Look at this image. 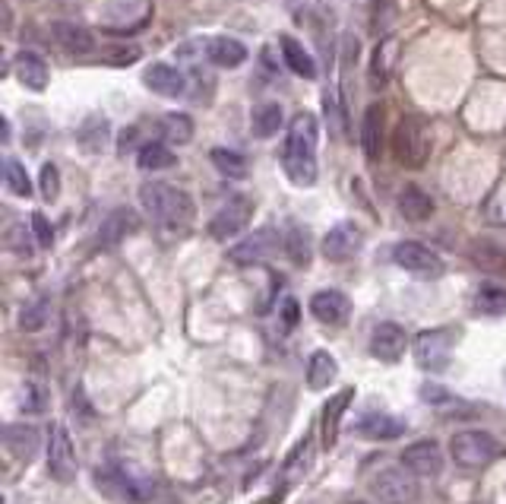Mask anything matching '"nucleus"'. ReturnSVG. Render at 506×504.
<instances>
[{
  "label": "nucleus",
  "instance_id": "nucleus-1",
  "mask_svg": "<svg viewBox=\"0 0 506 504\" xmlns=\"http://www.w3.org/2000/svg\"><path fill=\"white\" fill-rule=\"evenodd\" d=\"M317 143H319V128L317 118L310 111H301L291 124L288 137H285L282 149H278V162L291 184L298 188H310L317 181Z\"/></svg>",
  "mask_w": 506,
  "mask_h": 504
},
{
  "label": "nucleus",
  "instance_id": "nucleus-2",
  "mask_svg": "<svg viewBox=\"0 0 506 504\" xmlns=\"http://www.w3.org/2000/svg\"><path fill=\"white\" fill-rule=\"evenodd\" d=\"M139 201H143V210L149 213V219L158 229L175 231V235L190 229L193 201L187 190L175 188V184H165V181H149L139 188Z\"/></svg>",
  "mask_w": 506,
  "mask_h": 504
},
{
  "label": "nucleus",
  "instance_id": "nucleus-3",
  "mask_svg": "<svg viewBox=\"0 0 506 504\" xmlns=\"http://www.w3.org/2000/svg\"><path fill=\"white\" fill-rule=\"evenodd\" d=\"M501 441H497L491 432H478V428H465V432H456L450 441V454L452 460L462 469H484L501 457Z\"/></svg>",
  "mask_w": 506,
  "mask_h": 504
},
{
  "label": "nucleus",
  "instance_id": "nucleus-4",
  "mask_svg": "<svg viewBox=\"0 0 506 504\" xmlns=\"http://www.w3.org/2000/svg\"><path fill=\"white\" fill-rule=\"evenodd\" d=\"M392 152L396 159L405 165V169H421L430 156V137L428 128H424L421 118L405 115L402 121L396 124V134H392Z\"/></svg>",
  "mask_w": 506,
  "mask_h": 504
},
{
  "label": "nucleus",
  "instance_id": "nucleus-5",
  "mask_svg": "<svg viewBox=\"0 0 506 504\" xmlns=\"http://www.w3.org/2000/svg\"><path fill=\"white\" fill-rule=\"evenodd\" d=\"M452 343H456V334L450 327H434V330H424V334L415 336V362L421 371H446L450 368L452 359Z\"/></svg>",
  "mask_w": 506,
  "mask_h": 504
},
{
  "label": "nucleus",
  "instance_id": "nucleus-6",
  "mask_svg": "<svg viewBox=\"0 0 506 504\" xmlns=\"http://www.w3.org/2000/svg\"><path fill=\"white\" fill-rule=\"evenodd\" d=\"M392 261H396L405 273L418 276V280H440L446 273L443 257L421 242H399L396 248H392Z\"/></svg>",
  "mask_w": 506,
  "mask_h": 504
},
{
  "label": "nucleus",
  "instance_id": "nucleus-7",
  "mask_svg": "<svg viewBox=\"0 0 506 504\" xmlns=\"http://www.w3.org/2000/svg\"><path fill=\"white\" fill-rule=\"evenodd\" d=\"M370 489L383 504H415L418 482L409 467H386L370 479Z\"/></svg>",
  "mask_w": 506,
  "mask_h": 504
},
{
  "label": "nucleus",
  "instance_id": "nucleus-8",
  "mask_svg": "<svg viewBox=\"0 0 506 504\" xmlns=\"http://www.w3.org/2000/svg\"><path fill=\"white\" fill-rule=\"evenodd\" d=\"M253 216V201L248 194H231L222 207L216 210V216L209 219V235L216 242H228L235 238Z\"/></svg>",
  "mask_w": 506,
  "mask_h": 504
},
{
  "label": "nucleus",
  "instance_id": "nucleus-9",
  "mask_svg": "<svg viewBox=\"0 0 506 504\" xmlns=\"http://www.w3.org/2000/svg\"><path fill=\"white\" fill-rule=\"evenodd\" d=\"M361 244H364V231H361V225L358 222H339V225H332L329 231H326V238H323V257L326 261H332V263H345V261H351V257L361 251Z\"/></svg>",
  "mask_w": 506,
  "mask_h": 504
},
{
  "label": "nucleus",
  "instance_id": "nucleus-10",
  "mask_svg": "<svg viewBox=\"0 0 506 504\" xmlns=\"http://www.w3.org/2000/svg\"><path fill=\"white\" fill-rule=\"evenodd\" d=\"M48 473L57 482H73V476H76V450H73V441L61 422L51 426L48 435Z\"/></svg>",
  "mask_w": 506,
  "mask_h": 504
},
{
  "label": "nucleus",
  "instance_id": "nucleus-11",
  "mask_svg": "<svg viewBox=\"0 0 506 504\" xmlns=\"http://www.w3.org/2000/svg\"><path fill=\"white\" fill-rule=\"evenodd\" d=\"M282 242V235H278L272 225H266V229H257L250 238H244L241 244H235V248L228 251V261L238 263V267H253V263L266 261V257L276 251V244Z\"/></svg>",
  "mask_w": 506,
  "mask_h": 504
},
{
  "label": "nucleus",
  "instance_id": "nucleus-12",
  "mask_svg": "<svg viewBox=\"0 0 506 504\" xmlns=\"http://www.w3.org/2000/svg\"><path fill=\"white\" fill-rule=\"evenodd\" d=\"M405 349H409V334H405L399 324H392V321L377 324L374 334H370V353H374V359L392 365L402 359Z\"/></svg>",
  "mask_w": 506,
  "mask_h": 504
},
{
  "label": "nucleus",
  "instance_id": "nucleus-13",
  "mask_svg": "<svg viewBox=\"0 0 506 504\" xmlns=\"http://www.w3.org/2000/svg\"><path fill=\"white\" fill-rule=\"evenodd\" d=\"M310 314L317 317L326 327H342L351 317V302L345 292L339 289H319L314 298H310Z\"/></svg>",
  "mask_w": 506,
  "mask_h": 504
},
{
  "label": "nucleus",
  "instance_id": "nucleus-14",
  "mask_svg": "<svg viewBox=\"0 0 506 504\" xmlns=\"http://www.w3.org/2000/svg\"><path fill=\"white\" fill-rule=\"evenodd\" d=\"M405 419H396L390 413H364L355 422V435L364 441H396L405 435Z\"/></svg>",
  "mask_w": 506,
  "mask_h": 504
},
{
  "label": "nucleus",
  "instance_id": "nucleus-15",
  "mask_svg": "<svg viewBox=\"0 0 506 504\" xmlns=\"http://www.w3.org/2000/svg\"><path fill=\"white\" fill-rule=\"evenodd\" d=\"M143 83L149 86L156 96L177 98V96H184V86H187V79H184V73L177 70L175 64L156 61V64H149V67L143 70Z\"/></svg>",
  "mask_w": 506,
  "mask_h": 504
},
{
  "label": "nucleus",
  "instance_id": "nucleus-16",
  "mask_svg": "<svg viewBox=\"0 0 506 504\" xmlns=\"http://www.w3.org/2000/svg\"><path fill=\"white\" fill-rule=\"evenodd\" d=\"M402 467H409L415 476H437L443 467V454L437 441H415L402 450Z\"/></svg>",
  "mask_w": 506,
  "mask_h": 504
},
{
  "label": "nucleus",
  "instance_id": "nucleus-17",
  "mask_svg": "<svg viewBox=\"0 0 506 504\" xmlns=\"http://www.w3.org/2000/svg\"><path fill=\"white\" fill-rule=\"evenodd\" d=\"M383 134H386V108L380 102L368 105L361 121V149L368 156V162H377L383 152Z\"/></svg>",
  "mask_w": 506,
  "mask_h": 504
},
{
  "label": "nucleus",
  "instance_id": "nucleus-18",
  "mask_svg": "<svg viewBox=\"0 0 506 504\" xmlns=\"http://www.w3.org/2000/svg\"><path fill=\"white\" fill-rule=\"evenodd\" d=\"M13 67H16V79L25 86V89L32 92H42L48 89V64H45L42 55H35V51H19L16 57H13Z\"/></svg>",
  "mask_w": 506,
  "mask_h": 504
},
{
  "label": "nucleus",
  "instance_id": "nucleus-19",
  "mask_svg": "<svg viewBox=\"0 0 506 504\" xmlns=\"http://www.w3.org/2000/svg\"><path fill=\"white\" fill-rule=\"evenodd\" d=\"M206 57H209L216 67L235 70L248 61V48L231 36H216V38H206Z\"/></svg>",
  "mask_w": 506,
  "mask_h": 504
},
{
  "label": "nucleus",
  "instance_id": "nucleus-20",
  "mask_svg": "<svg viewBox=\"0 0 506 504\" xmlns=\"http://www.w3.org/2000/svg\"><path fill=\"white\" fill-rule=\"evenodd\" d=\"M51 32H55L57 45H61L66 55H73V57H89V55H96V38H92V32L83 29V26L55 23V26H51Z\"/></svg>",
  "mask_w": 506,
  "mask_h": 504
},
{
  "label": "nucleus",
  "instance_id": "nucleus-21",
  "mask_svg": "<svg viewBox=\"0 0 506 504\" xmlns=\"http://www.w3.org/2000/svg\"><path fill=\"white\" fill-rule=\"evenodd\" d=\"M355 400V387H345L339 390L336 396H329L323 406V416H319V428H323V447H332L339 437V422H342L345 409H349V403Z\"/></svg>",
  "mask_w": 506,
  "mask_h": 504
},
{
  "label": "nucleus",
  "instance_id": "nucleus-22",
  "mask_svg": "<svg viewBox=\"0 0 506 504\" xmlns=\"http://www.w3.org/2000/svg\"><path fill=\"white\" fill-rule=\"evenodd\" d=\"M278 48H282L285 67L301 79H317V61L310 57V51L298 42L295 36H278Z\"/></svg>",
  "mask_w": 506,
  "mask_h": 504
},
{
  "label": "nucleus",
  "instance_id": "nucleus-23",
  "mask_svg": "<svg viewBox=\"0 0 506 504\" xmlns=\"http://www.w3.org/2000/svg\"><path fill=\"white\" fill-rule=\"evenodd\" d=\"M399 210H402V216L409 222H428L434 216V201L418 184H405L402 194H399Z\"/></svg>",
  "mask_w": 506,
  "mask_h": 504
},
{
  "label": "nucleus",
  "instance_id": "nucleus-24",
  "mask_svg": "<svg viewBox=\"0 0 506 504\" xmlns=\"http://www.w3.org/2000/svg\"><path fill=\"white\" fill-rule=\"evenodd\" d=\"M4 444H6V450H10L13 457H19V460H29V457L38 454V444H42V437H38V428H32V426H6L4 428Z\"/></svg>",
  "mask_w": 506,
  "mask_h": 504
},
{
  "label": "nucleus",
  "instance_id": "nucleus-25",
  "mask_svg": "<svg viewBox=\"0 0 506 504\" xmlns=\"http://www.w3.org/2000/svg\"><path fill=\"white\" fill-rule=\"evenodd\" d=\"M111 140V128L105 118H86L83 128L76 130V143L83 152H89V156H98V152H105V146Z\"/></svg>",
  "mask_w": 506,
  "mask_h": 504
},
{
  "label": "nucleus",
  "instance_id": "nucleus-26",
  "mask_svg": "<svg viewBox=\"0 0 506 504\" xmlns=\"http://www.w3.org/2000/svg\"><path fill=\"white\" fill-rule=\"evenodd\" d=\"M282 124H285L282 105H276V102L257 105V108H253V115H250V128H253V134H257L259 140H269V137H276L278 130H282Z\"/></svg>",
  "mask_w": 506,
  "mask_h": 504
},
{
  "label": "nucleus",
  "instance_id": "nucleus-27",
  "mask_svg": "<svg viewBox=\"0 0 506 504\" xmlns=\"http://www.w3.org/2000/svg\"><path fill=\"white\" fill-rule=\"evenodd\" d=\"M339 377V362L332 359L326 349H317L308 362V387L310 390H326Z\"/></svg>",
  "mask_w": 506,
  "mask_h": 504
},
{
  "label": "nucleus",
  "instance_id": "nucleus-28",
  "mask_svg": "<svg viewBox=\"0 0 506 504\" xmlns=\"http://www.w3.org/2000/svg\"><path fill=\"white\" fill-rule=\"evenodd\" d=\"M209 159L218 169V175L231 178V181H244V178L250 175V162L238 149H225V146H218V149L209 152Z\"/></svg>",
  "mask_w": 506,
  "mask_h": 504
},
{
  "label": "nucleus",
  "instance_id": "nucleus-29",
  "mask_svg": "<svg viewBox=\"0 0 506 504\" xmlns=\"http://www.w3.org/2000/svg\"><path fill=\"white\" fill-rule=\"evenodd\" d=\"M137 165L143 171H162V169H171L175 165V152L168 149V143H158V140H146L143 146L137 149Z\"/></svg>",
  "mask_w": 506,
  "mask_h": 504
},
{
  "label": "nucleus",
  "instance_id": "nucleus-30",
  "mask_svg": "<svg viewBox=\"0 0 506 504\" xmlns=\"http://www.w3.org/2000/svg\"><path fill=\"white\" fill-rule=\"evenodd\" d=\"M158 134H162L165 143L184 146L193 140V121L184 111H171V115H162V121H158Z\"/></svg>",
  "mask_w": 506,
  "mask_h": 504
},
{
  "label": "nucleus",
  "instance_id": "nucleus-31",
  "mask_svg": "<svg viewBox=\"0 0 506 504\" xmlns=\"http://www.w3.org/2000/svg\"><path fill=\"white\" fill-rule=\"evenodd\" d=\"M475 311L484 317H503L506 314V289L494 286V283H484L475 292Z\"/></svg>",
  "mask_w": 506,
  "mask_h": 504
},
{
  "label": "nucleus",
  "instance_id": "nucleus-32",
  "mask_svg": "<svg viewBox=\"0 0 506 504\" xmlns=\"http://www.w3.org/2000/svg\"><path fill=\"white\" fill-rule=\"evenodd\" d=\"M48 295H35L32 302H25L23 308H19V330H25V334H38V330L48 324Z\"/></svg>",
  "mask_w": 506,
  "mask_h": 504
},
{
  "label": "nucleus",
  "instance_id": "nucleus-33",
  "mask_svg": "<svg viewBox=\"0 0 506 504\" xmlns=\"http://www.w3.org/2000/svg\"><path fill=\"white\" fill-rule=\"evenodd\" d=\"M130 229H137V222H133V213H130V210H115V213H111V216L102 222V231H98V242H102L105 248H111V244L121 242V238H124Z\"/></svg>",
  "mask_w": 506,
  "mask_h": 504
},
{
  "label": "nucleus",
  "instance_id": "nucleus-34",
  "mask_svg": "<svg viewBox=\"0 0 506 504\" xmlns=\"http://www.w3.org/2000/svg\"><path fill=\"white\" fill-rule=\"evenodd\" d=\"M392 51H396V38L392 36L380 38L377 48H374V57H370V83L374 86H386V79H390Z\"/></svg>",
  "mask_w": 506,
  "mask_h": 504
},
{
  "label": "nucleus",
  "instance_id": "nucleus-35",
  "mask_svg": "<svg viewBox=\"0 0 506 504\" xmlns=\"http://www.w3.org/2000/svg\"><path fill=\"white\" fill-rule=\"evenodd\" d=\"M92 57H96L98 64H105V67H130L133 61H139V48L137 45L111 42V45H105V48H98Z\"/></svg>",
  "mask_w": 506,
  "mask_h": 504
},
{
  "label": "nucleus",
  "instance_id": "nucleus-36",
  "mask_svg": "<svg viewBox=\"0 0 506 504\" xmlns=\"http://www.w3.org/2000/svg\"><path fill=\"white\" fill-rule=\"evenodd\" d=\"M285 254L295 267H308L310 263V231L301 225H291L288 235H285Z\"/></svg>",
  "mask_w": 506,
  "mask_h": 504
},
{
  "label": "nucleus",
  "instance_id": "nucleus-37",
  "mask_svg": "<svg viewBox=\"0 0 506 504\" xmlns=\"http://www.w3.org/2000/svg\"><path fill=\"white\" fill-rule=\"evenodd\" d=\"M4 181L13 197H32V178L19 159H4Z\"/></svg>",
  "mask_w": 506,
  "mask_h": 504
},
{
  "label": "nucleus",
  "instance_id": "nucleus-38",
  "mask_svg": "<svg viewBox=\"0 0 506 504\" xmlns=\"http://www.w3.org/2000/svg\"><path fill=\"white\" fill-rule=\"evenodd\" d=\"M48 400H51L48 384H45L42 377H29L25 387H23V409L25 413H32V416L45 413V409H48Z\"/></svg>",
  "mask_w": 506,
  "mask_h": 504
},
{
  "label": "nucleus",
  "instance_id": "nucleus-39",
  "mask_svg": "<svg viewBox=\"0 0 506 504\" xmlns=\"http://www.w3.org/2000/svg\"><path fill=\"white\" fill-rule=\"evenodd\" d=\"M146 13V0H105V16L111 23H130V19L143 16Z\"/></svg>",
  "mask_w": 506,
  "mask_h": 504
},
{
  "label": "nucleus",
  "instance_id": "nucleus-40",
  "mask_svg": "<svg viewBox=\"0 0 506 504\" xmlns=\"http://www.w3.org/2000/svg\"><path fill=\"white\" fill-rule=\"evenodd\" d=\"M396 0H370V32L383 36L396 23Z\"/></svg>",
  "mask_w": 506,
  "mask_h": 504
},
{
  "label": "nucleus",
  "instance_id": "nucleus-41",
  "mask_svg": "<svg viewBox=\"0 0 506 504\" xmlns=\"http://www.w3.org/2000/svg\"><path fill=\"white\" fill-rule=\"evenodd\" d=\"M117 482H121V492L130 501H146L152 495V479H146V476H133V473H126V469H121V473H117Z\"/></svg>",
  "mask_w": 506,
  "mask_h": 504
},
{
  "label": "nucleus",
  "instance_id": "nucleus-42",
  "mask_svg": "<svg viewBox=\"0 0 506 504\" xmlns=\"http://www.w3.org/2000/svg\"><path fill=\"white\" fill-rule=\"evenodd\" d=\"M38 188H42V197L48 203H55L57 197H61V171H57V165L45 162L42 171H38Z\"/></svg>",
  "mask_w": 506,
  "mask_h": 504
},
{
  "label": "nucleus",
  "instance_id": "nucleus-43",
  "mask_svg": "<svg viewBox=\"0 0 506 504\" xmlns=\"http://www.w3.org/2000/svg\"><path fill=\"white\" fill-rule=\"evenodd\" d=\"M29 219H32V231H35V242L42 244V248H51V244H55V225L48 222V216H45L42 210H35Z\"/></svg>",
  "mask_w": 506,
  "mask_h": 504
},
{
  "label": "nucleus",
  "instance_id": "nucleus-44",
  "mask_svg": "<svg viewBox=\"0 0 506 504\" xmlns=\"http://www.w3.org/2000/svg\"><path fill=\"white\" fill-rule=\"evenodd\" d=\"M6 248H10L13 254L29 257V254H32V238H29V231H25L23 225H13V229L6 231Z\"/></svg>",
  "mask_w": 506,
  "mask_h": 504
},
{
  "label": "nucleus",
  "instance_id": "nucleus-45",
  "mask_svg": "<svg viewBox=\"0 0 506 504\" xmlns=\"http://www.w3.org/2000/svg\"><path fill=\"white\" fill-rule=\"evenodd\" d=\"M278 321H282L285 330H295L298 321H301V304H298V298H285L282 308H278Z\"/></svg>",
  "mask_w": 506,
  "mask_h": 504
},
{
  "label": "nucleus",
  "instance_id": "nucleus-46",
  "mask_svg": "<svg viewBox=\"0 0 506 504\" xmlns=\"http://www.w3.org/2000/svg\"><path fill=\"white\" fill-rule=\"evenodd\" d=\"M355 504H364V501H355Z\"/></svg>",
  "mask_w": 506,
  "mask_h": 504
}]
</instances>
